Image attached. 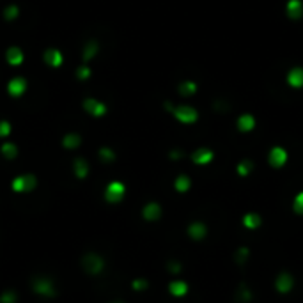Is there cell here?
I'll list each match as a JSON object with an SVG mask.
<instances>
[{
    "instance_id": "1",
    "label": "cell",
    "mask_w": 303,
    "mask_h": 303,
    "mask_svg": "<svg viewBox=\"0 0 303 303\" xmlns=\"http://www.w3.org/2000/svg\"><path fill=\"white\" fill-rule=\"evenodd\" d=\"M170 114L179 124H185V126H191L199 121V110L191 105H177L170 110Z\"/></svg>"
},
{
    "instance_id": "29",
    "label": "cell",
    "mask_w": 303,
    "mask_h": 303,
    "mask_svg": "<svg viewBox=\"0 0 303 303\" xmlns=\"http://www.w3.org/2000/svg\"><path fill=\"white\" fill-rule=\"evenodd\" d=\"M293 210L298 213V215H303V191H300L298 195L294 197L293 201Z\"/></svg>"
},
{
    "instance_id": "8",
    "label": "cell",
    "mask_w": 303,
    "mask_h": 303,
    "mask_svg": "<svg viewBox=\"0 0 303 303\" xmlns=\"http://www.w3.org/2000/svg\"><path fill=\"white\" fill-rule=\"evenodd\" d=\"M27 87L28 84L23 76H14V78L9 80V84H7V94H9L11 98L18 99L27 93Z\"/></svg>"
},
{
    "instance_id": "32",
    "label": "cell",
    "mask_w": 303,
    "mask_h": 303,
    "mask_svg": "<svg viewBox=\"0 0 303 303\" xmlns=\"http://www.w3.org/2000/svg\"><path fill=\"white\" fill-rule=\"evenodd\" d=\"M0 303H16V294H14V291H5V293L0 296Z\"/></svg>"
},
{
    "instance_id": "27",
    "label": "cell",
    "mask_w": 303,
    "mask_h": 303,
    "mask_svg": "<svg viewBox=\"0 0 303 303\" xmlns=\"http://www.w3.org/2000/svg\"><path fill=\"white\" fill-rule=\"evenodd\" d=\"M99 158H101L105 163H110V162L116 160V153H114L110 147H101V149H99Z\"/></svg>"
},
{
    "instance_id": "10",
    "label": "cell",
    "mask_w": 303,
    "mask_h": 303,
    "mask_svg": "<svg viewBox=\"0 0 303 303\" xmlns=\"http://www.w3.org/2000/svg\"><path fill=\"white\" fill-rule=\"evenodd\" d=\"M43 61H45V64H47L48 68H51V70H59L62 66V62H64V55H62V51L57 50V48H48V50L43 53Z\"/></svg>"
},
{
    "instance_id": "21",
    "label": "cell",
    "mask_w": 303,
    "mask_h": 303,
    "mask_svg": "<svg viewBox=\"0 0 303 303\" xmlns=\"http://www.w3.org/2000/svg\"><path fill=\"white\" fill-rule=\"evenodd\" d=\"M168 291H170L172 296H185V294L188 293V284L186 282H183V280H174V282H170V285H168Z\"/></svg>"
},
{
    "instance_id": "16",
    "label": "cell",
    "mask_w": 303,
    "mask_h": 303,
    "mask_svg": "<svg viewBox=\"0 0 303 303\" xmlns=\"http://www.w3.org/2000/svg\"><path fill=\"white\" fill-rule=\"evenodd\" d=\"M142 215H144V218L147 220V222H154V220H158L160 216H162V208H160V204H156V202H149V204L144 208Z\"/></svg>"
},
{
    "instance_id": "22",
    "label": "cell",
    "mask_w": 303,
    "mask_h": 303,
    "mask_svg": "<svg viewBox=\"0 0 303 303\" xmlns=\"http://www.w3.org/2000/svg\"><path fill=\"white\" fill-rule=\"evenodd\" d=\"M191 186V179L188 176H185V174H181V176L176 177V181H174V188H176L179 193H185V191H188Z\"/></svg>"
},
{
    "instance_id": "12",
    "label": "cell",
    "mask_w": 303,
    "mask_h": 303,
    "mask_svg": "<svg viewBox=\"0 0 303 303\" xmlns=\"http://www.w3.org/2000/svg\"><path fill=\"white\" fill-rule=\"evenodd\" d=\"M213 158H215V153L208 147H199L191 153V162L195 165H208L213 162Z\"/></svg>"
},
{
    "instance_id": "7",
    "label": "cell",
    "mask_w": 303,
    "mask_h": 303,
    "mask_svg": "<svg viewBox=\"0 0 303 303\" xmlns=\"http://www.w3.org/2000/svg\"><path fill=\"white\" fill-rule=\"evenodd\" d=\"M257 126V117L252 112H241L236 117V128L239 133H250Z\"/></svg>"
},
{
    "instance_id": "4",
    "label": "cell",
    "mask_w": 303,
    "mask_h": 303,
    "mask_svg": "<svg viewBox=\"0 0 303 303\" xmlns=\"http://www.w3.org/2000/svg\"><path fill=\"white\" fill-rule=\"evenodd\" d=\"M287 160H289V154L282 145H273L268 153V163L273 168H282L287 163Z\"/></svg>"
},
{
    "instance_id": "28",
    "label": "cell",
    "mask_w": 303,
    "mask_h": 303,
    "mask_svg": "<svg viewBox=\"0 0 303 303\" xmlns=\"http://www.w3.org/2000/svg\"><path fill=\"white\" fill-rule=\"evenodd\" d=\"M248 248L247 247H241V248H238V252H236V262H238V264H245V262H247V259H248Z\"/></svg>"
},
{
    "instance_id": "31",
    "label": "cell",
    "mask_w": 303,
    "mask_h": 303,
    "mask_svg": "<svg viewBox=\"0 0 303 303\" xmlns=\"http://www.w3.org/2000/svg\"><path fill=\"white\" fill-rule=\"evenodd\" d=\"M89 76H91V68L89 66H80L78 70H76V78L82 80V82L87 80Z\"/></svg>"
},
{
    "instance_id": "26",
    "label": "cell",
    "mask_w": 303,
    "mask_h": 303,
    "mask_svg": "<svg viewBox=\"0 0 303 303\" xmlns=\"http://www.w3.org/2000/svg\"><path fill=\"white\" fill-rule=\"evenodd\" d=\"M18 14H20V7L18 5L11 4L4 9V20L5 22H13V20L18 18Z\"/></svg>"
},
{
    "instance_id": "25",
    "label": "cell",
    "mask_w": 303,
    "mask_h": 303,
    "mask_svg": "<svg viewBox=\"0 0 303 303\" xmlns=\"http://www.w3.org/2000/svg\"><path fill=\"white\" fill-rule=\"evenodd\" d=\"M236 170H238V174L241 177H247L248 174L254 170V163L250 162V160H243V162H239L238 167H236Z\"/></svg>"
},
{
    "instance_id": "33",
    "label": "cell",
    "mask_w": 303,
    "mask_h": 303,
    "mask_svg": "<svg viewBox=\"0 0 303 303\" xmlns=\"http://www.w3.org/2000/svg\"><path fill=\"white\" fill-rule=\"evenodd\" d=\"M133 289L135 291H145L147 289V280H144V279L133 280Z\"/></svg>"
},
{
    "instance_id": "9",
    "label": "cell",
    "mask_w": 303,
    "mask_h": 303,
    "mask_svg": "<svg viewBox=\"0 0 303 303\" xmlns=\"http://www.w3.org/2000/svg\"><path fill=\"white\" fill-rule=\"evenodd\" d=\"M84 270L91 275H98L99 271L103 270V266H105V261H103V257L96 256V254H87L84 257Z\"/></svg>"
},
{
    "instance_id": "3",
    "label": "cell",
    "mask_w": 303,
    "mask_h": 303,
    "mask_svg": "<svg viewBox=\"0 0 303 303\" xmlns=\"http://www.w3.org/2000/svg\"><path fill=\"white\" fill-rule=\"evenodd\" d=\"M82 108H84L89 116H93V117H105L108 112L107 105L96 98H85L84 103H82Z\"/></svg>"
},
{
    "instance_id": "18",
    "label": "cell",
    "mask_w": 303,
    "mask_h": 303,
    "mask_svg": "<svg viewBox=\"0 0 303 303\" xmlns=\"http://www.w3.org/2000/svg\"><path fill=\"white\" fill-rule=\"evenodd\" d=\"M80 145H82V137L78 133H68L62 139V147L64 149H76Z\"/></svg>"
},
{
    "instance_id": "17",
    "label": "cell",
    "mask_w": 303,
    "mask_h": 303,
    "mask_svg": "<svg viewBox=\"0 0 303 303\" xmlns=\"http://www.w3.org/2000/svg\"><path fill=\"white\" fill-rule=\"evenodd\" d=\"M188 234H190L191 239H202L206 238V234H208V229L202 222H193V224L188 227Z\"/></svg>"
},
{
    "instance_id": "5",
    "label": "cell",
    "mask_w": 303,
    "mask_h": 303,
    "mask_svg": "<svg viewBox=\"0 0 303 303\" xmlns=\"http://www.w3.org/2000/svg\"><path fill=\"white\" fill-rule=\"evenodd\" d=\"M124 193H126V186L121 181H112L108 183L107 190H105V199L110 204H117V202H121L124 199Z\"/></svg>"
},
{
    "instance_id": "11",
    "label": "cell",
    "mask_w": 303,
    "mask_h": 303,
    "mask_svg": "<svg viewBox=\"0 0 303 303\" xmlns=\"http://www.w3.org/2000/svg\"><path fill=\"white\" fill-rule=\"evenodd\" d=\"M34 291L38 294H43V296H55V287H53V282L47 277H38L34 279L32 282Z\"/></svg>"
},
{
    "instance_id": "2",
    "label": "cell",
    "mask_w": 303,
    "mask_h": 303,
    "mask_svg": "<svg viewBox=\"0 0 303 303\" xmlns=\"http://www.w3.org/2000/svg\"><path fill=\"white\" fill-rule=\"evenodd\" d=\"M11 186L16 193H27V191H32L34 188L38 186V179L32 174H23V176L14 177V181L11 183Z\"/></svg>"
},
{
    "instance_id": "19",
    "label": "cell",
    "mask_w": 303,
    "mask_h": 303,
    "mask_svg": "<svg viewBox=\"0 0 303 303\" xmlns=\"http://www.w3.org/2000/svg\"><path fill=\"white\" fill-rule=\"evenodd\" d=\"M98 51H99V45H98L96 41L85 43L84 51H82V59H84L85 62H87V61H93L94 57L98 55Z\"/></svg>"
},
{
    "instance_id": "20",
    "label": "cell",
    "mask_w": 303,
    "mask_h": 303,
    "mask_svg": "<svg viewBox=\"0 0 303 303\" xmlns=\"http://www.w3.org/2000/svg\"><path fill=\"white\" fill-rule=\"evenodd\" d=\"M73 172H75V176L78 177V179H84L89 174V163L84 158H76L75 162H73Z\"/></svg>"
},
{
    "instance_id": "15",
    "label": "cell",
    "mask_w": 303,
    "mask_h": 303,
    "mask_svg": "<svg viewBox=\"0 0 303 303\" xmlns=\"http://www.w3.org/2000/svg\"><path fill=\"white\" fill-rule=\"evenodd\" d=\"M197 89H199V85L193 80H185V82H181V84L177 85V93L181 94L183 98H191L197 93Z\"/></svg>"
},
{
    "instance_id": "23",
    "label": "cell",
    "mask_w": 303,
    "mask_h": 303,
    "mask_svg": "<svg viewBox=\"0 0 303 303\" xmlns=\"http://www.w3.org/2000/svg\"><path fill=\"white\" fill-rule=\"evenodd\" d=\"M0 153H2V156H4L5 160H14L18 156V147H16V144H13V142H5V144H2V147H0Z\"/></svg>"
},
{
    "instance_id": "36",
    "label": "cell",
    "mask_w": 303,
    "mask_h": 303,
    "mask_svg": "<svg viewBox=\"0 0 303 303\" xmlns=\"http://www.w3.org/2000/svg\"><path fill=\"white\" fill-rule=\"evenodd\" d=\"M116 303H122V302H116Z\"/></svg>"
},
{
    "instance_id": "30",
    "label": "cell",
    "mask_w": 303,
    "mask_h": 303,
    "mask_svg": "<svg viewBox=\"0 0 303 303\" xmlns=\"http://www.w3.org/2000/svg\"><path fill=\"white\" fill-rule=\"evenodd\" d=\"M13 126H11L9 121H0V139H5V137L11 135Z\"/></svg>"
},
{
    "instance_id": "24",
    "label": "cell",
    "mask_w": 303,
    "mask_h": 303,
    "mask_svg": "<svg viewBox=\"0 0 303 303\" xmlns=\"http://www.w3.org/2000/svg\"><path fill=\"white\" fill-rule=\"evenodd\" d=\"M243 224L248 229H257V227H261L262 218L257 215V213H248V215H245V218H243Z\"/></svg>"
},
{
    "instance_id": "6",
    "label": "cell",
    "mask_w": 303,
    "mask_h": 303,
    "mask_svg": "<svg viewBox=\"0 0 303 303\" xmlns=\"http://www.w3.org/2000/svg\"><path fill=\"white\" fill-rule=\"evenodd\" d=\"M285 85H289L293 91H302L303 89V66H293L284 78Z\"/></svg>"
},
{
    "instance_id": "13",
    "label": "cell",
    "mask_w": 303,
    "mask_h": 303,
    "mask_svg": "<svg viewBox=\"0 0 303 303\" xmlns=\"http://www.w3.org/2000/svg\"><path fill=\"white\" fill-rule=\"evenodd\" d=\"M5 61L9 66H22L25 61V55L20 47H9L5 50Z\"/></svg>"
},
{
    "instance_id": "35",
    "label": "cell",
    "mask_w": 303,
    "mask_h": 303,
    "mask_svg": "<svg viewBox=\"0 0 303 303\" xmlns=\"http://www.w3.org/2000/svg\"><path fill=\"white\" fill-rule=\"evenodd\" d=\"M167 268H168V271H170V273H179V271H181V264H179V262L177 261H170L167 264Z\"/></svg>"
},
{
    "instance_id": "34",
    "label": "cell",
    "mask_w": 303,
    "mask_h": 303,
    "mask_svg": "<svg viewBox=\"0 0 303 303\" xmlns=\"http://www.w3.org/2000/svg\"><path fill=\"white\" fill-rule=\"evenodd\" d=\"M239 294H241L243 302H250V300H252V293H250V289H247V285H241V287H239Z\"/></svg>"
},
{
    "instance_id": "14",
    "label": "cell",
    "mask_w": 303,
    "mask_h": 303,
    "mask_svg": "<svg viewBox=\"0 0 303 303\" xmlns=\"http://www.w3.org/2000/svg\"><path fill=\"white\" fill-rule=\"evenodd\" d=\"M293 285H294V280H293V277L289 275V273H280L279 277H277V280H275V287H277V291L279 293H282V294H287L289 293L291 289H293Z\"/></svg>"
}]
</instances>
